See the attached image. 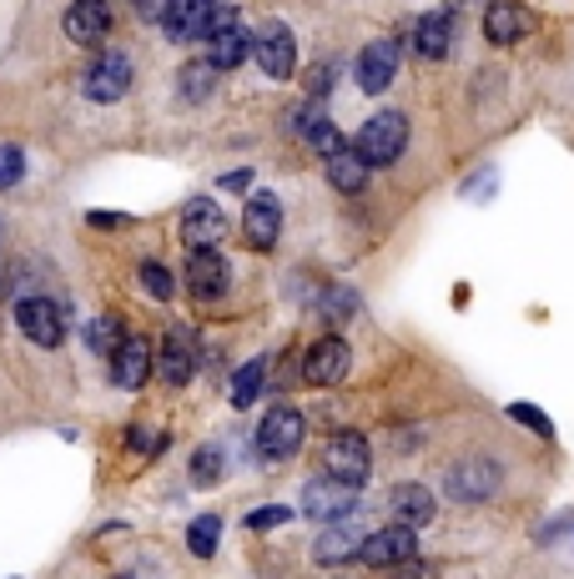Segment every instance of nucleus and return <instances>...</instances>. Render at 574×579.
Wrapping results in <instances>:
<instances>
[{
  "label": "nucleus",
  "mask_w": 574,
  "mask_h": 579,
  "mask_svg": "<svg viewBox=\"0 0 574 579\" xmlns=\"http://www.w3.org/2000/svg\"><path fill=\"white\" fill-rule=\"evenodd\" d=\"M404 146H408V117L404 111H378V117L363 121L353 152L368 166H394L398 156H404Z\"/></svg>",
  "instance_id": "obj_1"
},
{
  "label": "nucleus",
  "mask_w": 574,
  "mask_h": 579,
  "mask_svg": "<svg viewBox=\"0 0 574 579\" xmlns=\"http://www.w3.org/2000/svg\"><path fill=\"white\" fill-rule=\"evenodd\" d=\"M302 434H308V424H302L298 408L292 403H273L263 414V424H257V454L267 463H283L302 449Z\"/></svg>",
  "instance_id": "obj_2"
},
{
  "label": "nucleus",
  "mask_w": 574,
  "mask_h": 579,
  "mask_svg": "<svg viewBox=\"0 0 574 579\" xmlns=\"http://www.w3.org/2000/svg\"><path fill=\"white\" fill-rule=\"evenodd\" d=\"M228 15H238L232 11V0H177L172 15H167V41H177V46L207 41Z\"/></svg>",
  "instance_id": "obj_3"
},
{
  "label": "nucleus",
  "mask_w": 574,
  "mask_h": 579,
  "mask_svg": "<svg viewBox=\"0 0 574 579\" xmlns=\"http://www.w3.org/2000/svg\"><path fill=\"white\" fill-rule=\"evenodd\" d=\"M328 479H338V484L347 489H363L368 484V469H373V449H368V438L363 434H333L328 438Z\"/></svg>",
  "instance_id": "obj_4"
},
{
  "label": "nucleus",
  "mask_w": 574,
  "mask_h": 579,
  "mask_svg": "<svg viewBox=\"0 0 574 579\" xmlns=\"http://www.w3.org/2000/svg\"><path fill=\"white\" fill-rule=\"evenodd\" d=\"M252 56H257L263 76H273V81H287V76L298 72V41H292V31H287L283 21L257 25V36H252Z\"/></svg>",
  "instance_id": "obj_5"
},
{
  "label": "nucleus",
  "mask_w": 574,
  "mask_h": 579,
  "mask_svg": "<svg viewBox=\"0 0 574 579\" xmlns=\"http://www.w3.org/2000/svg\"><path fill=\"white\" fill-rule=\"evenodd\" d=\"M443 489H449V499H459V504H484V499L499 489V463H494V459H459V463H449Z\"/></svg>",
  "instance_id": "obj_6"
},
{
  "label": "nucleus",
  "mask_w": 574,
  "mask_h": 579,
  "mask_svg": "<svg viewBox=\"0 0 574 579\" xmlns=\"http://www.w3.org/2000/svg\"><path fill=\"white\" fill-rule=\"evenodd\" d=\"M15 323H21V332L36 348H60V338H66V313L51 297H21L15 303Z\"/></svg>",
  "instance_id": "obj_7"
},
{
  "label": "nucleus",
  "mask_w": 574,
  "mask_h": 579,
  "mask_svg": "<svg viewBox=\"0 0 574 579\" xmlns=\"http://www.w3.org/2000/svg\"><path fill=\"white\" fill-rule=\"evenodd\" d=\"M358 555H363V565H373V569H398L419 555V534L404 529V524H388V529H373L368 539H363Z\"/></svg>",
  "instance_id": "obj_8"
},
{
  "label": "nucleus",
  "mask_w": 574,
  "mask_h": 579,
  "mask_svg": "<svg viewBox=\"0 0 574 579\" xmlns=\"http://www.w3.org/2000/svg\"><path fill=\"white\" fill-rule=\"evenodd\" d=\"M126 86H132V61L121 56V51H107V56H96L91 66H86L81 76V91L91 96V101H117V96H126Z\"/></svg>",
  "instance_id": "obj_9"
},
{
  "label": "nucleus",
  "mask_w": 574,
  "mask_h": 579,
  "mask_svg": "<svg viewBox=\"0 0 574 579\" xmlns=\"http://www.w3.org/2000/svg\"><path fill=\"white\" fill-rule=\"evenodd\" d=\"M353 509H358V489L338 484V479H312L302 489V514L308 520H353Z\"/></svg>",
  "instance_id": "obj_10"
},
{
  "label": "nucleus",
  "mask_w": 574,
  "mask_h": 579,
  "mask_svg": "<svg viewBox=\"0 0 574 579\" xmlns=\"http://www.w3.org/2000/svg\"><path fill=\"white\" fill-rule=\"evenodd\" d=\"M202 46H207V66L212 72H238L242 61L252 56V36H247V25H242V15H228Z\"/></svg>",
  "instance_id": "obj_11"
},
{
  "label": "nucleus",
  "mask_w": 574,
  "mask_h": 579,
  "mask_svg": "<svg viewBox=\"0 0 574 579\" xmlns=\"http://www.w3.org/2000/svg\"><path fill=\"white\" fill-rule=\"evenodd\" d=\"M347 363H353V353H347L343 338H318L308 348V358H302V379L312 389H333V383L347 379Z\"/></svg>",
  "instance_id": "obj_12"
},
{
  "label": "nucleus",
  "mask_w": 574,
  "mask_h": 579,
  "mask_svg": "<svg viewBox=\"0 0 574 579\" xmlns=\"http://www.w3.org/2000/svg\"><path fill=\"white\" fill-rule=\"evenodd\" d=\"M534 25L539 21L525 0H489V11H484V36H489L494 46H515V41H525Z\"/></svg>",
  "instance_id": "obj_13"
},
{
  "label": "nucleus",
  "mask_w": 574,
  "mask_h": 579,
  "mask_svg": "<svg viewBox=\"0 0 574 579\" xmlns=\"http://www.w3.org/2000/svg\"><path fill=\"white\" fill-rule=\"evenodd\" d=\"M398 56H404V51H398V41H368V46L358 51V86L368 96H378V91H388V86H394V76H398Z\"/></svg>",
  "instance_id": "obj_14"
},
{
  "label": "nucleus",
  "mask_w": 574,
  "mask_h": 579,
  "mask_svg": "<svg viewBox=\"0 0 574 579\" xmlns=\"http://www.w3.org/2000/svg\"><path fill=\"white\" fill-rule=\"evenodd\" d=\"M222 232H228V217H222V207H217L212 197H191L187 207H181V237H187L191 252L212 248Z\"/></svg>",
  "instance_id": "obj_15"
},
{
  "label": "nucleus",
  "mask_w": 574,
  "mask_h": 579,
  "mask_svg": "<svg viewBox=\"0 0 574 579\" xmlns=\"http://www.w3.org/2000/svg\"><path fill=\"white\" fill-rule=\"evenodd\" d=\"M277 232H283V207H277V197L257 192V197L247 201V212H242V237H247L257 252H267V248H277Z\"/></svg>",
  "instance_id": "obj_16"
},
{
  "label": "nucleus",
  "mask_w": 574,
  "mask_h": 579,
  "mask_svg": "<svg viewBox=\"0 0 574 579\" xmlns=\"http://www.w3.org/2000/svg\"><path fill=\"white\" fill-rule=\"evenodd\" d=\"M228 283H232L228 258H217L212 248H202V252H191V258H187V287H191V297L212 303V297L228 293Z\"/></svg>",
  "instance_id": "obj_17"
},
{
  "label": "nucleus",
  "mask_w": 574,
  "mask_h": 579,
  "mask_svg": "<svg viewBox=\"0 0 574 579\" xmlns=\"http://www.w3.org/2000/svg\"><path fill=\"white\" fill-rule=\"evenodd\" d=\"M111 31V6L107 0H71V11H66V36L76 46H101Z\"/></svg>",
  "instance_id": "obj_18"
},
{
  "label": "nucleus",
  "mask_w": 574,
  "mask_h": 579,
  "mask_svg": "<svg viewBox=\"0 0 574 579\" xmlns=\"http://www.w3.org/2000/svg\"><path fill=\"white\" fill-rule=\"evenodd\" d=\"M191 368H197V343H191L187 328H172L167 343L156 348V373H162V383L181 389V383L191 379Z\"/></svg>",
  "instance_id": "obj_19"
},
{
  "label": "nucleus",
  "mask_w": 574,
  "mask_h": 579,
  "mask_svg": "<svg viewBox=\"0 0 574 579\" xmlns=\"http://www.w3.org/2000/svg\"><path fill=\"white\" fill-rule=\"evenodd\" d=\"M146 379H152V343H146V338H126V343L117 348V358H111V383L136 393Z\"/></svg>",
  "instance_id": "obj_20"
},
{
  "label": "nucleus",
  "mask_w": 574,
  "mask_h": 579,
  "mask_svg": "<svg viewBox=\"0 0 574 579\" xmlns=\"http://www.w3.org/2000/svg\"><path fill=\"white\" fill-rule=\"evenodd\" d=\"M408 36H413V51H419L423 61H443V56H449V46H454V15H449V11L419 15Z\"/></svg>",
  "instance_id": "obj_21"
},
{
  "label": "nucleus",
  "mask_w": 574,
  "mask_h": 579,
  "mask_svg": "<svg viewBox=\"0 0 574 579\" xmlns=\"http://www.w3.org/2000/svg\"><path fill=\"white\" fill-rule=\"evenodd\" d=\"M388 509H394V520L404 524V529H423V524H433V494L423 484H394Z\"/></svg>",
  "instance_id": "obj_22"
},
{
  "label": "nucleus",
  "mask_w": 574,
  "mask_h": 579,
  "mask_svg": "<svg viewBox=\"0 0 574 579\" xmlns=\"http://www.w3.org/2000/svg\"><path fill=\"white\" fill-rule=\"evenodd\" d=\"M292 127H298V136L312 146V152H323V156H338V152L347 146V142H343V131H338L318 107H302L298 117H292Z\"/></svg>",
  "instance_id": "obj_23"
},
{
  "label": "nucleus",
  "mask_w": 574,
  "mask_h": 579,
  "mask_svg": "<svg viewBox=\"0 0 574 579\" xmlns=\"http://www.w3.org/2000/svg\"><path fill=\"white\" fill-rule=\"evenodd\" d=\"M363 539H368V534H358V524L343 520L338 529L318 534V544H312V559H318V565H343L347 555H358V549H363Z\"/></svg>",
  "instance_id": "obj_24"
},
{
  "label": "nucleus",
  "mask_w": 574,
  "mask_h": 579,
  "mask_svg": "<svg viewBox=\"0 0 574 579\" xmlns=\"http://www.w3.org/2000/svg\"><path fill=\"white\" fill-rule=\"evenodd\" d=\"M368 172H373V166L363 162V156L353 152V146H343L338 156H328V182H333L338 192H347V197L368 187Z\"/></svg>",
  "instance_id": "obj_25"
},
{
  "label": "nucleus",
  "mask_w": 574,
  "mask_h": 579,
  "mask_svg": "<svg viewBox=\"0 0 574 579\" xmlns=\"http://www.w3.org/2000/svg\"><path fill=\"white\" fill-rule=\"evenodd\" d=\"M126 343V328H121V318H91L86 323V348L91 353H101V358H117V348Z\"/></svg>",
  "instance_id": "obj_26"
},
{
  "label": "nucleus",
  "mask_w": 574,
  "mask_h": 579,
  "mask_svg": "<svg viewBox=\"0 0 574 579\" xmlns=\"http://www.w3.org/2000/svg\"><path fill=\"white\" fill-rule=\"evenodd\" d=\"M267 383V358H252V363L238 368V379H232V408H247Z\"/></svg>",
  "instance_id": "obj_27"
},
{
  "label": "nucleus",
  "mask_w": 574,
  "mask_h": 579,
  "mask_svg": "<svg viewBox=\"0 0 574 579\" xmlns=\"http://www.w3.org/2000/svg\"><path fill=\"white\" fill-rule=\"evenodd\" d=\"M217 539H222V520H217V514H202V520H191L187 544H191V555H197V559H212V555H217Z\"/></svg>",
  "instance_id": "obj_28"
},
{
  "label": "nucleus",
  "mask_w": 574,
  "mask_h": 579,
  "mask_svg": "<svg viewBox=\"0 0 574 579\" xmlns=\"http://www.w3.org/2000/svg\"><path fill=\"white\" fill-rule=\"evenodd\" d=\"M217 479H222V449H217V444H202V449L191 454V484L212 489Z\"/></svg>",
  "instance_id": "obj_29"
},
{
  "label": "nucleus",
  "mask_w": 574,
  "mask_h": 579,
  "mask_svg": "<svg viewBox=\"0 0 574 579\" xmlns=\"http://www.w3.org/2000/svg\"><path fill=\"white\" fill-rule=\"evenodd\" d=\"M25 177V152L21 146H0V192H11Z\"/></svg>",
  "instance_id": "obj_30"
},
{
  "label": "nucleus",
  "mask_w": 574,
  "mask_h": 579,
  "mask_svg": "<svg viewBox=\"0 0 574 579\" xmlns=\"http://www.w3.org/2000/svg\"><path fill=\"white\" fill-rule=\"evenodd\" d=\"M509 418H519V424H529V434H539V438H550V434H554L550 414H539L534 403H509Z\"/></svg>",
  "instance_id": "obj_31"
},
{
  "label": "nucleus",
  "mask_w": 574,
  "mask_h": 579,
  "mask_svg": "<svg viewBox=\"0 0 574 579\" xmlns=\"http://www.w3.org/2000/svg\"><path fill=\"white\" fill-rule=\"evenodd\" d=\"M142 287L146 293H156V297H172V272L162 267V262H142Z\"/></svg>",
  "instance_id": "obj_32"
},
{
  "label": "nucleus",
  "mask_w": 574,
  "mask_h": 579,
  "mask_svg": "<svg viewBox=\"0 0 574 579\" xmlns=\"http://www.w3.org/2000/svg\"><path fill=\"white\" fill-rule=\"evenodd\" d=\"M126 438H132V449H136V454H146V459H156V454L167 449V434H152V428H142V424H136Z\"/></svg>",
  "instance_id": "obj_33"
},
{
  "label": "nucleus",
  "mask_w": 574,
  "mask_h": 579,
  "mask_svg": "<svg viewBox=\"0 0 574 579\" xmlns=\"http://www.w3.org/2000/svg\"><path fill=\"white\" fill-rule=\"evenodd\" d=\"M292 520V509H283V504H267V509H257L247 520V529H277V524H287Z\"/></svg>",
  "instance_id": "obj_34"
},
{
  "label": "nucleus",
  "mask_w": 574,
  "mask_h": 579,
  "mask_svg": "<svg viewBox=\"0 0 574 579\" xmlns=\"http://www.w3.org/2000/svg\"><path fill=\"white\" fill-rule=\"evenodd\" d=\"M353 308H358V297H353V293H333L323 313H328L333 323H347V318H353Z\"/></svg>",
  "instance_id": "obj_35"
},
{
  "label": "nucleus",
  "mask_w": 574,
  "mask_h": 579,
  "mask_svg": "<svg viewBox=\"0 0 574 579\" xmlns=\"http://www.w3.org/2000/svg\"><path fill=\"white\" fill-rule=\"evenodd\" d=\"M172 6H177V0H136V11H142V21H162V25H167Z\"/></svg>",
  "instance_id": "obj_36"
},
{
  "label": "nucleus",
  "mask_w": 574,
  "mask_h": 579,
  "mask_svg": "<svg viewBox=\"0 0 574 579\" xmlns=\"http://www.w3.org/2000/svg\"><path fill=\"white\" fill-rule=\"evenodd\" d=\"M394 579H439V569H433V565H419V559H408V565L394 569Z\"/></svg>",
  "instance_id": "obj_37"
},
{
  "label": "nucleus",
  "mask_w": 574,
  "mask_h": 579,
  "mask_svg": "<svg viewBox=\"0 0 574 579\" xmlns=\"http://www.w3.org/2000/svg\"><path fill=\"white\" fill-rule=\"evenodd\" d=\"M86 222H91V227H101V232H117V227H126V222H132V217H111V212H91V217H86Z\"/></svg>",
  "instance_id": "obj_38"
},
{
  "label": "nucleus",
  "mask_w": 574,
  "mask_h": 579,
  "mask_svg": "<svg viewBox=\"0 0 574 579\" xmlns=\"http://www.w3.org/2000/svg\"><path fill=\"white\" fill-rule=\"evenodd\" d=\"M247 182H252V172H232V177H222V182H217V187H228V192H242V187H247Z\"/></svg>",
  "instance_id": "obj_39"
},
{
  "label": "nucleus",
  "mask_w": 574,
  "mask_h": 579,
  "mask_svg": "<svg viewBox=\"0 0 574 579\" xmlns=\"http://www.w3.org/2000/svg\"><path fill=\"white\" fill-rule=\"evenodd\" d=\"M449 6H468V0H449Z\"/></svg>",
  "instance_id": "obj_40"
},
{
  "label": "nucleus",
  "mask_w": 574,
  "mask_h": 579,
  "mask_svg": "<svg viewBox=\"0 0 574 579\" xmlns=\"http://www.w3.org/2000/svg\"><path fill=\"white\" fill-rule=\"evenodd\" d=\"M0 283H5V277H0Z\"/></svg>",
  "instance_id": "obj_41"
}]
</instances>
